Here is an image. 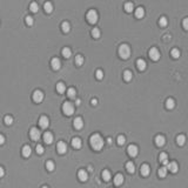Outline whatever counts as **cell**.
Listing matches in <instances>:
<instances>
[{
  "label": "cell",
  "mask_w": 188,
  "mask_h": 188,
  "mask_svg": "<svg viewBox=\"0 0 188 188\" xmlns=\"http://www.w3.org/2000/svg\"><path fill=\"white\" fill-rule=\"evenodd\" d=\"M39 125H40L41 128H47L48 125H49V121H48V119H47V116H41L40 118L39 119Z\"/></svg>",
  "instance_id": "obj_11"
},
{
  "label": "cell",
  "mask_w": 188,
  "mask_h": 188,
  "mask_svg": "<svg viewBox=\"0 0 188 188\" xmlns=\"http://www.w3.org/2000/svg\"><path fill=\"white\" fill-rule=\"evenodd\" d=\"M5 122H6V125H12L13 124V118L11 115H6L5 116Z\"/></svg>",
  "instance_id": "obj_39"
},
{
  "label": "cell",
  "mask_w": 188,
  "mask_h": 188,
  "mask_svg": "<svg viewBox=\"0 0 188 188\" xmlns=\"http://www.w3.org/2000/svg\"><path fill=\"white\" fill-rule=\"evenodd\" d=\"M182 26H184L185 29H188V18L184 19V21H182Z\"/></svg>",
  "instance_id": "obj_47"
},
{
  "label": "cell",
  "mask_w": 188,
  "mask_h": 188,
  "mask_svg": "<svg viewBox=\"0 0 188 188\" xmlns=\"http://www.w3.org/2000/svg\"><path fill=\"white\" fill-rule=\"evenodd\" d=\"M170 54H172L173 58H175V59H177V58L180 57V51L177 48H173L172 52H170Z\"/></svg>",
  "instance_id": "obj_35"
},
{
  "label": "cell",
  "mask_w": 188,
  "mask_h": 188,
  "mask_svg": "<svg viewBox=\"0 0 188 188\" xmlns=\"http://www.w3.org/2000/svg\"><path fill=\"white\" fill-rule=\"evenodd\" d=\"M73 125H74V128L75 129H81L82 127H84V121H82V119L80 116H78V118H75V119H74Z\"/></svg>",
  "instance_id": "obj_10"
},
{
  "label": "cell",
  "mask_w": 188,
  "mask_h": 188,
  "mask_svg": "<svg viewBox=\"0 0 188 188\" xmlns=\"http://www.w3.org/2000/svg\"><path fill=\"white\" fill-rule=\"evenodd\" d=\"M44 7H45V11H46L47 13H51V12L53 11V6H52L51 2H46Z\"/></svg>",
  "instance_id": "obj_33"
},
{
  "label": "cell",
  "mask_w": 188,
  "mask_h": 188,
  "mask_svg": "<svg viewBox=\"0 0 188 188\" xmlns=\"http://www.w3.org/2000/svg\"><path fill=\"white\" fill-rule=\"evenodd\" d=\"M29 9H31L32 12H38V9H39V6H38L37 2H32V4L29 5Z\"/></svg>",
  "instance_id": "obj_36"
},
{
  "label": "cell",
  "mask_w": 188,
  "mask_h": 188,
  "mask_svg": "<svg viewBox=\"0 0 188 188\" xmlns=\"http://www.w3.org/2000/svg\"><path fill=\"white\" fill-rule=\"evenodd\" d=\"M0 175L4 176V168H0Z\"/></svg>",
  "instance_id": "obj_49"
},
{
  "label": "cell",
  "mask_w": 188,
  "mask_h": 188,
  "mask_svg": "<svg viewBox=\"0 0 188 188\" xmlns=\"http://www.w3.org/2000/svg\"><path fill=\"white\" fill-rule=\"evenodd\" d=\"M33 100L35 102H38V104H39V102H41L42 100H44V94H42V92L41 91H35L33 93Z\"/></svg>",
  "instance_id": "obj_9"
},
{
  "label": "cell",
  "mask_w": 188,
  "mask_h": 188,
  "mask_svg": "<svg viewBox=\"0 0 188 188\" xmlns=\"http://www.w3.org/2000/svg\"><path fill=\"white\" fill-rule=\"evenodd\" d=\"M86 18H87V20H88L89 24H95V22L98 21V13H96V11H94V9L88 11Z\"/></svg>",
  "instance_id": "obj_3"
},
{
  "label": "cell",
  "mask_w": 188,
  "mask_h": 188,
  "mask_svg": "<svg viewBox=\"0 0 188 188\" xmlns=\"http://www.w3.org/2000/svg\"><path fill=\"white\" fill-rule=\"evenodd\" d=\"M102 177H104L105 181H109L111 180V173H109V170H104L102 172Z\"/></svg>",
  "instance_id": "obj_29"
},
{
  "label": "cell",
  "mask_w": 188,
  "mask_h": 188,
  "mask_svg": "<svg viewBox=\"0 0 188 188\" xmlns=\"http://www.w3.org/2000/svg\"><path fill=\"white\" fill-rule=\"evenodd\" d=\"M29 135H31V139L32 140H39L40 139V136H41V134H40V131L38 128H32L31 129V132H29Z\"/></svg>",
  "instance_id": "obj_6"
},
{
  "label": "cell",
  "mask_w": 188,
  "mask_h": 188,
  "mask_svg": "<svg viewBox=\"0 0 188 188\" xmlns=\"http://www.w3.org/2000/svg\"><path fill=\"white\" fill-rule=\"evenodd\" d=\"M61 28H62V31H64L65 33H68L69 29H71V26H69V24L67 21H64L62 22V25H61Z\"/></svg>",
  "instance_id": "obj_28"
},
{
  "label": "cell",
  "mask_w": 188,
  "mask_h": 188,
  "mask_svg": "<svg viewBox=\"0 0 188 188\" xmlns=\"http://www.w3.org/2000/svg\"><path fill=\"white\" fill-rule=\"evenodd\" d=\"M136 66H138V68L140 69V71H145L146 69V61H145L144 59H139L136 61Z\"/></svg>",
  "instance_id": "obj_18"
},
{
  "label": "cell",
  "mask_w": 188,
  "mask_h": 188,
  "mask_svg": "<svg viewBox=\"0 0 188 188\" xmlns=\"http://www.w3.org/2000/svg\"><path fill=\"white\" fill-rule=\"evenodd\" d=\"M95 75H96V78H98L99 80H101L102 78H104V73H102V71H101V69H98V71H96V73H95Z\"/></svg>",
  "instance_id": "obj_44"
},
{
  "label": "cell",
  "mask_w": 188,
  "mask_h": 188,
  "mask_svg": "<svg viewBox=\"0 0 188 188\" xmlns=\"http://www.w3.org/2000/svg\"><path fill=\"white\" fill-rule=\"evenodd\" d=\"M148 54H149V58L153 60V61H157V60L160 59V52L157 51V48H155V47L150 48Z\"/></svg>",
  "instance_id": "obj_5"
},
{
  "label": "cell",
  "mask_w": 188,
  "mask_h": 188,
  "mask_svg": "<svg viewBox=\"0 0 188 188\" xmlns=\"http://www.w3.org/2000/svg\"><path fill=\"white\" fill-rule=\"evenodd\" d=\"M46 168H47V170L52 172V170L54 169V162H53V161H47V164H46Z\"/></svg>",
  "instance_id": "obj_38"
},
{
  "label": "cell",
  "mask_w": 188,
  "mask_h": 188,
  "mask_svg": "<svg viewBox=\"0 0 188 188\" xmlns=\"http://www.w3.org/2000/svg\"><path fill=\"white\" fill-rule=\"evenodd\" d=\"M126 169H127V172H128V173H134V170H135L134 164H133L132 161L127 162V164H126Z\"/></svg>",
  "instance_id": "obj_25"
},
{
  "label": "cell",
  "mask_w": 188,
  "mask_h": 188,
  "mask_svg": "<svg viewBox=\"0 0 188 188\" xmlns=\"http://www.w3.org/2000/svg\"><path fill=\"white\" fill-rule=\"evenodd\" d=\"M159 160H160V162H161V164H164V165H168L169 164V162H168V156H167L166 153H161V154H160V156H159Z\"/></svg>",
  "instance_id": "obj_22"
},
{
  "label": "cell",
  "mask_w": 188,
  "mask_h": 188,
  "mask_svg": "<svg viewBox=\"0 0 188 188\" xmlns=\"http://www.w3.org/2000/svg\"><path fill=\"white\" fill-rule=\"evenodd\" d=\"M31 153H32V149H31V147L29 146H24L22 147V155H24L25 157H28L29 155H31Z\"/></svg>",
  "instance_id": "obj_23"
},
{
  "label": "cell",
  "mask_w": 188,
  "mask_h": 188,
  "mask_svg": "<svg viewBox=\"0 0 188 188\" xmlns=\"http://www.w3.org/2000/svg\"><path fill=\"white\" fill-rule=\"evenodd\" d=\"M44 141L46 142V144H52V141H53V135L51 134L49 132H46L44 134Z\"/></svg>",
  "instance_id": "obj_19"
},
{
  "label": "cell",
  "mask_w": 188,
  "mask_h": 188,
  "mask_svg": "<svg viewBox=\"0 0 188 188\" xmlns=\"http://www.w3.org/2000/svg\"><path fill=\"white\" fill-rule=\"evenodd\" d=\"M92 105H96V99H93V100H92Z\"/></svg>",
  "instance_id": "obj_50"
},
{
  "label": "cell",
  "mask_w": 188,
  "mask_h": 188,
  "mask_svg": "<svg viewBox=\"0 0 188 188\" xmlns=\"http://www.w3.org/2000/svg\"><path fill=\"white\" fill-rule=\"evenodd\" d=\"M140 172H141V174L144 175V176H147V175L150 173V168H149V166L148 165H142L141 166V169H140Z\"/></svg>",
  "instance_id": "obj_17"
},
{
  "label": "cell",
  "mask_w": 188,
  "mask_h": 188,
  "mask_svg": "<svg viewBox=\"0 0 188 188\" xmlns=\"http://www.w3.org/2000/svg\"><path fill=\"white\" fill-rule=\"evenodd\" d=\"M81 145H82L81 139H79V138H74V139L72 140V146H73L74 148H77V149L81 148Z\"/></svg>",
  "instance_id": "obj_16"
},
{
  "label": "cell",
  "mask_w": 188,
  "mask_h": 188,
  "mask_svg": "<svg viewBox=\"0 0 188 188\" xmlns=\"http://www.w3.org/2000/svg\"><path fill=\"white\" fill-rule=\"evenodd\" d=\"M89 142H91V146L94 150H100L104 146V140L100 136L99 134H93L89 139Z\"/></svg>",
  "instance_id": "obj_1"
},
{
  "label": "cell",
  "mask_w": 188,
  "mask_h": 188,
  "mask_svg": "<svg viewBox=\"0 0 188 188\" xmlns=\"http://www.w3.org/2000/svg\"><path fill=\"white\" fill-rule=\"evenodd\" d=\"M167 170H168L167 169V167H161V168L159 169V175L161 177H165L167 175Z\"/></svg>",
  "instance_id": "obj_32"
},
{
  "label": "cell",
  "mask_w": 188,
  "mask_h": 188,
  "mask_svg": "<svg viewBox=\"0 0 188 188\" xmlns=\"http://www.w3.org/2000/svg\"><path fill=\"white\" fill-rule=\"evenodd\" d=\"M35 149H37V153H38V154H44V147H42L41 145H38Z\"/></svg>",
  "instance_id": "obj_45"
},
{
  "label": "cell",
  "mask_w": 188,
  "mask_h": 188,
  "mask_svg": "<svg viewBox=\"0 0 188 188\" xmlns=\"http://www.w3.org/2000/svg\"><path fill=\"white\" fill-rule=\"evenodd\" d=\"M132 72L131 71H125L124 72V79L126 80V81H129V80H132Z\"/></svg>",
  "instance_id": "obj_30"
},
{
  "label": "cell",
  "mask_w": 188,
  "mask_h": 188,
  "mask_svg": "<svg viewBox=\"0 0 188 188\" xmlns=\"http://www.w3.org/2000/svg\"><path fill=\"white\" fill-rule=\"evenodd\" d=\"M26 24L29 25V26L33 25V18H32V17H26Z\"/></svg>",
  "instance_id": "obj_46"
},
{
  "label": "cell",
  "mask_w": 188,
  "mask_h": 188,
  "mask_svg": "<svg viewBox=\"0 0 188 188\" xmlns=\"http://www.w3.org/2000/svg\"><path fill=\"white\" fill-rule=\"evenodd\" d=\"M165 142H166V139H165L164 135H157V136L155 138V144H156V146L162 147L165 145Z\"/></svg>",
  "instance_id": "obj_12"
},
{
  "label": "cell",
  "mask_w": 188,
  "mask_h": 188,
  "mask_svg": "<svg viewBox=\"0 0 188 188\" xmlns=\"http://www.w3.org/2000/svg\"><path fill=\"white\" fill-rule=\"evenodd\" d=\"M125 142H126V139H125V136H122V135H120L119 138H118V144L121 146V145H124Z\"/></svg>",
  "instance_id": "obj_43"
},
{
  "label": "cell",
  "mask_w": 188,
  "mask_h": 188,
  "mask_svg": "<svg viewBox=\"0 0 188 188\" xmlns=\"http://www.w3.org/2000/svg\"><path fill=\"white\" fill-rule=\"evenodd\" d=\"M122 182H124V176H122V174H116L114 176V184L116 185V186H120V185H122Z\"/></svg>",
  "instance_id": "obj_20"
},
{
  "label": "cell",
  "mask_w": 188,
  "mask_h": 188,
  "mask_svg": "<svg viewBox=\"0 0 188 188\" xmlns=\"http://www.w3.org/2000/svg\"><path fill=\"white\" fill-rule=\"evenodd\" d=\"M125 9H126V12H132L133 11V4L132 2H126L125 4Z\"/></svg>",
  "instance_id": "obj_37"
},
{
  "label": "cell",
  "mask_w": 188,
  "mask_h": 188,
  "mask_svg": "<svg viewBox=\"0 0 188 188\" xmlns=\"http://www.w3.org/2000/svg\"><path fill=\"white\" fill-rule=\"evenodd\" d=\"M67 95H68L69 98H75V89L74 88H69L68 91H67Z\"/></svg>",
  "instance_id": "obj_41"
},
{
  "label": "cell",
  "mask_w": 188,
  "mask_h": 188,
  "mask_svg": "<svg viewBox=\"0 0 188 188\" xmlns=\"http://www.w3.org/2000/svg\"><path fill=\"white\" fill-rule=\"evenodd\" d=\"M119 54L122 59H128L129 55H131V48H129L128 45H126V44L121 45L119 48Z\"/></svg>",
  "instance_id": "obj_2"
},
{
  "label": "cell",
  "mask_w": 188,
  "mask_h": 188,
  "mask_svg": "<svg viewBox=\"0 0 188 188\" xmlns=\"http://www.w3.org/2000/svg\"><path fill=\"white\" fill-rule=\"evenodd\" d=\"M57 91L59 92V93H64V92L66 91V85H65L64 82H59V84L57 85Z\"/></svg>",
  "instance_id": "obj_26"
},
{
  "label": "cell",
  "mask_w": 188,
  "mask_h": 188,
  "mask_svg": "<svg viewBox=\"0 0 188 188\" xmlns=\"http://www.w3.org/2000/svg\"><path fill=\"white\" fill-rule=\"evenodd\" d=\"M42 188H48V187H46V186H44V187H42Z\"/></svg>",
  "instance_id": "obj_51"
},
{
  "label": "cell",
  "mask_w": 188,
  "mask_h": 188,
  "mask_svg": "<svg viewBox=\"0 0 188 188\" xmlns=\"http://www.w3.org/2000/svg\"><path fill=\"white\" fill-rule=\"evenodd\" d=\"M78 177L80 179V181L85 182V181L87 180V177H88V175H87V172H86V170H84V169L79 170V173H78Z\"/></svg>",
  "instance_id": "obj_13"
},
{
  "label": "cell",
  "mask_w": 188,
  "mask_h": 188,
  "mask_svg": "<svg viewBox=\"0 0 188 188\" xmlns=\"http://www.w3.org/2000/svg\"><path fill=\"white\" fill-rule=\"evenodd\" d=\"M166 107L168 109H173L175 107V101L173 99H167V101H166Z\"/></svg>",
  "instance_id": "obj_27"
},
{
  "label": "cell",
  "mask_w": 188,
  "mask_h": 188,
  "mask_svg": "<svg viewBox=\"0 0 188 188\" xmlns=\"http://www.w3.org/2000/svg\"><path fill=\"white\" fill-rule=\"evenodd\" d=\"M127 150H128L129 156H132V157L136 156L138 153H139V149H138V147L135 146V145H129L128 148H127Z\"/></svg>",
  "instance_id": "obj_7"
},
{
  "label": "cell",
  "mask_w": 188,
  "mask_h": 188,
  "mask_svg": "<svg viewBox=\"0 0 188 188\" xmlns=\"http://www.w3.org/2000/svg\"><path fill=\"white\" fill-rule=\"evenodd\" d=\"M57 149L60 154H65V153L67 152V145L65 144L64 141H60L59 144L57 145Z\"/></svg>",
  "instance_id": "obj_8"
},
{
  "label": "cell",
  "mask_w": 188,
  "mask_h": 188,
  "mask_svg": "<svg viewBox=\"0 0 188 188\" xmlns=\"http://www.w3.org/2000/svg\"><path fill=\"white\" fill-rule=\"evenodd\" d=\"M159 24H160V26H162V27L166 26V25H167V18H166V17H161V18H160Z\"/></svg>",
  "instance_id": "obj_40"
},
{
  "label": "cell",
  "mask_w": 188,
  "mask_h": 188,
  "mask_svg": "<svg viewBox=\"0 0 188 188\" xmlns=\"http://www.w3.org/2000/svg\"><path fill=\"white\" fill-rule=\"evenodd\" d=\"M71 54H72V52H71V49H69L68 47H65V48L62 49V55H64L65 58H69L71 57Z\"/></svg>",
  "instance_id": "obj_31"
},
{
  "label": "cell",
  "mask_w": 188,
  "mask_h": 188,
  "mask_svg": "<svg viewBox=\"0 0 188 188\" xmlns=\"http://www.w3.org/2000/svg\"><path fill=\"white\" fill-rule=\"evenodd\" d=\"M144 16H145L144 7H138V8L135 9V17H136V18H139V19H141Z\"/></svg>",
  "instance_id": "obj_21"
},
{
  "label": "cell",
  "mask_w": 188,
  "mask_h": 188,
  "mask_svg": "<svg viewBox=\"0 0 188 188\" xmlns=\"http://www.w3.org/2000/svg\"><path fill=\"white\" fill-rule=\"evenodd\" d=\"M51 65H52V67H53V69H59L60 68V66H61V62H60V60L58 59V58H53L52 59V61H51Z\"/></svg>",
  "instance_id": "obj_15"
},
{
  "label": "cell",
  "mask_w": 188,
  "mask_h": 188,
  "mask_svg": "<svg viewBox=\"0 0 188 188\" xmlns=\"http://www.w3.org/2000/svg\"><path fill=\"white\" fill-rule=\"evenodd\" d=\"M167 169H169V172H172V173H176L179 167H177L176 162H169V164L167 165Z\"/></svg>",
  "instance_id": "obj_14"
},
{
  "label": "cell",
  "mask_w": 188,
  "mask_h": 188,
  "mask_svg": "<svg viewBox=\"0 0 188 188\" xmlns=\"http://www.w3.org/2000/svg\"><path fill=\"white\" fill-rule=\"evenodd\" d=\"M92 35L94 38H99L100 37V31L98 28H93L92 29Z\"/></svg>",
  "instance_id": "obj_42"
},
{
  "label": "cell",
  "mask_w": 188,
  "mask_h": 188,
  "mask_svg": "<svg viewBox=\"0 0 188 188\" xmlns=\"http://www.w3.org/2000/svg\"><path fill=\"white\" fill-rule=\"evenodd\" d=\"M75 64H77L78 66H81V65L84 64V58L81 55H77L75 57Z\"/></svg>",
  "instance_id": "obj_34"
},
{
  "label": "cell",
  "mask_w": 188,
  "mask_h": 188,
  "mask_svg": "<svg viewBox=\"0 0 188 188\" xmlns=\"http://www.w3.org/2000/svg\"><path fill=\"white\" fill-rule=\"evenodd\" d=\"M4 141H5L4 135H0V142H1V144H4Z\"/></svg>",
  "instance_id": "obj_48"
},
{
  "label": "cell",
  "mask_w": 188,
  "mask_h": 188,
  "mask_svg": "<svg viewBox=\"0 0 188 188\" xmlns=\"http://www.w3.org/2000/svg\"><path fill=\"white\" fill-rule=\"evenodd\" d=\"M176 142L179 146H184V145L186 144V136H185V135H179V136L176 138Z\"/></svg>",
  "instance_id": "obj_24"
},
{
  "label": "cell",
  "mask_w": 188,
  "mask_h": 188,
  "mask_svg": "<svg viewBox=\"0 0 188 188\" xmlns=\"http://www.w3.org/2000/svg\"><path fill=\"white\" fill-rule=\"evenodd\" d=\"M62 111L66 115H72L74 113V107L71 102H65L64 106H62Z\"/></svg>",
  "instance_id": "obj_4"
}]
</instances>
